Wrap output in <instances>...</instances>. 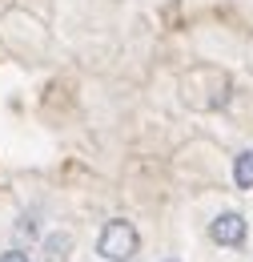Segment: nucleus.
<instances>
[{
    "label": "nucleus",
    "instance_id": "1",
    "mask_svg": "<svg viewBox=\"0 0 253 262\" xmlns=\"http://www.w3.org/2000/svg\"><path fill=\"white\" fill-rule=\"evenodd\" d=\"M137 250H141L137 226L125 222V218H109L105 230H100V238H96V254H100L105 262H133Z\"/></svg>",
    "mask_w": 253,
    "mask_h": 262
},
{
    "label": "nucleus",
    "instance_id": "2",
    "mask_svg": "<svg viewBox=\"0 0 253 262\" xmlns=\"http://www.w3.org/2000/svg\"><path fill=\"white\" fill-rule=\"evenodd\" d=\"M245 214H237V210H221L213 222H209V238L217 242V246H229V250H237V246H245Z\"/></svg>",
    "mask_w": 253,
    "mask_h": 262
},
{
    "label": "nucleus",
    "instance_id": "3",
    "mask_svg": "<svg viewBox=\"0 0 253 262\" xmlns=\"http://www.w3.org/2000/svg\"><path fill=\"white\" fill-rule=\"evenodd\" d=\"M233 186L237 190H253V149H241L233 158Z\"/></svg>",
    "mask_w": 253,
    "mask_h": 262
},
{
    "label": "nucleus",
    "instance_id": "4",
    "mask_svg": "<svg viewBox=\"0 0 253 262\" xmlns=\"http://www.w3.org/2000/svg\"><path fill=\"white\" fill-rule=\"evenodd\" d=\"M68 250H72V234H53V238H44L48 262H68Z\"/></svg>",
    "mask_w": 253,
    "mask_h": 262
},
{
    "label": "nucleus",
    "instance_id": "5",
    "mask_svg": "<svg viewBox=\"0 0 253 262\" xmlns=\"http://www.w3.org/2000/svg\"><path fill=\"white\" fill-rule=\"evenodd\" d=\"M0 262H29L24 250H8V254H0Z\"/></svg>",
    "mask_w": 253,
    "mask_h": 262
},
{
    "label": "nucleus",
    "instance_id": "6",
    "mask_svg": "<svg viewBox=\"0 0 253 262\" xmlns=\"http://www.w3.org/2000/svg\"><path fill=\"white\" fill-rule=\"evenodd\" d=\"M161 262H181V258H161Z\"/></svg>",
    "mask_w": 253,
    "mask_h": 262
}]
</instances>
